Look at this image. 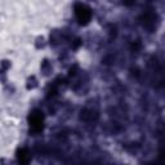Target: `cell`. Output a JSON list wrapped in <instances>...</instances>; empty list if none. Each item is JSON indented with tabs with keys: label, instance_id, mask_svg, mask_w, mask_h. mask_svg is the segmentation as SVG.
I'll return each instance as SVG.
<instances>
[{
	"label": "cell",
	"instance_id": "cell-3",
	"mask_svg": "<svg viewBox=\"0 0 165 165\" xmlns=\"http://www.w3.org/2000/svg\"><path fill=\"white\" fill-rule=\"evenodd\" d=\"M17 161L18 165H28V161H30V155L26 150H20L17 154Z\"/></svg>",
	"mask_w": 165,
	"mask_h": 165
},
{
	"label": "cell",
	"instance_id": "cell-1",
	"mask_svg": "<svg viewBox=\"0 0 165 165\" xmlns=\"http://www.w3.org/2000/svg\"><path fill=\"white\" fill-rule=\"evenodd\" d=\"M75 14L78 17L79 22L80 23H88L92 16V12L88 7H85L84 4H76L75 7Z\"/></svg>",
	"mask_w": 165,
	"mask_h": 165
},
{
	"label": "cell",
	"instance_id": "cell-2",
	"mask_svg": "<svg viewBox=\"0 0 165 165\" xmlns=\"http://www.w3.org/2000/svg\"><path fill=\"white\" fill-rule=\"evenodd\" d=\"M30 126L34 129V130H36V131L41 130V128H43V115L40 114L39 111H35V112L31 114V116H30Z\"/></svg>",
	"mask_w": 165,
	"mask_h": 165
}]
</instances>
